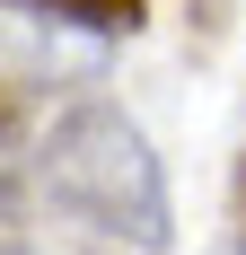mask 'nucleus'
Segmentation results:
<instances>
[{
  "instance_id": "4",
  "label": "nucleus",
  "mask_w": 246,
  "mask_h": 255,
  "mask_svg": "<svg viewBox=\"0 0 246 255\" xmlns=\"http://www.w3.org/2000/svg\"><path fill=\"white\" fill-rule=\"evenodd\" d=\"M0 255H53V247H18V238H0Z\"/></svg>"
},
{
  "instance_id": "5",
  "label": "nucleus",
  "mask_w": 246,
  "mask_h": 255,
  "mask_svg": "<svg viewBox=\"0 0 246 255\" xmlns=\"http://www.w3.org/2000/svg\"><path fill=\"white\" fill-rule=\"evenodd\" d=\"M220 255H238V247H220Z\"/></svg>"
},
{
  "instance_id": "1",
  "label": "nucleus",
  "mask_w": 246,
  "mask_h": 255,
  "mask_svg": "<svg viewBox=\"0 0 246 255\" xmlns=\"http://www.w3.org/2000/svg\"><path fill=\"white\" fill-rule=\"evenodd\" d=\"M35 185H44L53 211H71L106 238H132V247H167L176 220H167V176H158V150L149 132L106 97H79L53 115L44 150H35Z\"/></svg>"
},
{
  "instance_id": "2",
  "label": "nucleus",
  "mask_w": 246,
  "mask_h": 255,
  "mask_svg": "<svg viewBox=\"0 0 246 255\" xmlns=\"http://www.w3.org/2000/svg\"><path fill=\"white\" fill-rule=\"evenodd\" d=\"M0 9H35V18L88 26V35H132L141 26V0H0Z\"/></svg>"
},
{
  "instance_id": "3",
  "label": "nucleus",
  "mask_w": 246,
  "mask_h": 255,
  "mask_svg": "<svg viewBox=\"0 0 246 255\" xmlns=\"http://www.w3.org/2000/svg\"><path fill=\"white\" fill-rule=\"evenodd\" d=\"M9 124H18V97H9V88H0V132H9Z\"/></svg>"
}]
</instances>
